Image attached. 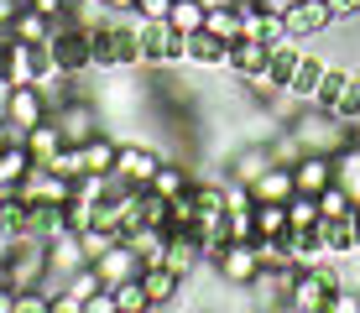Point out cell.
Listing matches in <instances>:
<instances>
[{"instance_id": "cell-1", "label": "cell", "mask_w": 360, "mask_h": 313, "mask_svg": "<svg viewBox=\"0 0 360 313\" xmlns=\"http://www.w3.org/2000/svg\"><path fill=\"white\" fill-rule=\"evenodd\" d=\"M340 282H345V272L329 267V256L314 261V267H297V277L288 287V308L292 313H329V293Z\"/></svg>"}, {"instance_id": "cell-22", "label": "cell", "mask_w": 360, "mask_h": 313, "mask_svg": "<svg viewBox=\"0 0 360 313\" xmlns=\"http://www.w3.org/2000/svg\"><path fill=\"white\" fill-rule=\"evenodd\" d=\"M319 79H324V63L303 53V63H297V73H292V84H288L297 105H314V89H319Z\"/></svg>"}, {"instance_id": "cell-9", "label": "cell", "mask_w": 360, "mask_h": 313, "mask_svg": "<svg viewBox=\"0 0 360 313\" xmlns=\"http://www.w3.org/2000/svg\"><path fill=\"white\" fill-rule=\"evenodd\" d=\"M329 183H334V157L329 152H303L292 162V188H297V193H314L319 198Z\"/></svg>"}, {"instance_id": "cell-24", "label": "cell", "mask_w": 360, "mask_h": 313, "mask_svg": "<svg viewBox=\"0 0 360 313\" xmlns=\"http://www.w3.org/2000/svg\"><path fill=\"white\" fill-rule=\"evenodd\" d=\"M115 308L120 313H152V298H146V287H141V272L126 282H115Z\"/></svg>"}, {"instance_id": "cell-16", "label": "cell", "mask_w": 360, "mask_h": 313, "mask_svg": "<svg viewBox=\"0 0 360 313\" xmlns=\"http://www.w3.org/2000/svg\"><path fill=\"white\" fill-rule=\"evenodd\" d=\"M266 167H271V146H266V141H251V146H240V152L230 157V178H235V183H245V188L262 178Z\"/></svg>"}, {"instance_id": "cell-15", "label": "cell", "mask_w": 360, "mask_h": 313, "mask_svg": "<svg viewBox=\"0 0 360 313\" xmlns=\"http://www.w3.org/2000/svg\"><path fill=\"white\" fill-rule=\"evenodd\" d=\"M251 193H256V204H288V198L297 193V188H292V167L271 162V167L262 172V178L251 183Z\"/></svg>"}, {"instance_id": "cell-18", "label": "cell", "mask_w": 360, "mask_h": 313, "mask_svg": "<svg viewBox=\"0 0 360 313\" xmlns=\"http://www.w3.org/2000/svg\"><path fill=\"white\" fill-rule=\"evenodd\" d=\"M79 157H84V172H115L120 141H115V136H105V131H94L89 141L79 146Z\"/></svg>"}, {"instance_id": "cell-6", "label": "cell", "mask_w": 360, "mask_h": 313, "mask_svg": "<svg viewBox=\"0 0 360 313\" xmlns=\"http://www.w3.org/2000/svg\"><path fill=\"white\" fill-rule=\"evenodd\" d=\"M53 125L63 131L68 146H84L99 131V105H94V99H84V94H73V99H63V105L53 110Z\"/></svg>"}, {"instance_id": "cell-12", "label": "cell", "mask_w": 360, "mask_h": 313, "mask_svg": "<svg viewBox=\"0 0 360 313\" xmlns=\"http://www.w3.org/2000/svg\"><path fill=\"white\" fill-rule=\"evenodd\" d=\"M225 53H230V42L214 37L209 27H198V32L183 37V63H193V68H225Z\"/></svg>"}, {"instance_id": "cell-20", "label": "cell", "mask_w": 360, "mask_h": 313, "mask_svg": "<svg viewBox=\"0 0 360 313\" xmlns=\"http://www.w3.org/2000/svg\"><path fill=\"white\" fill-rule=\"evenodd\" d=\"M53 27H58V21H47V16H42V11H37V6H21V16L11 21L6 32L16 37V42H37V47H42L47 37H53Z\"/></svg>"}, {"instance_id": "cell-19", "label": "cell", "mask_w": 360, "mask_h": 313, "mask_svg": "<svg viewBox=\"0 0 360 313\" xmlns=\"http://www.w3.org/2000/svg\"><path fill=\"white\" fill-rule=\"evenodd\" d=\"M32 167H37V162H32V152H27V141H21V136L0 146V188H16Z\"/></svg>"}, {"instance_id": "cell-33", "label": "cell", "mask_w": 360, "mask_h": 313, "mask_svg": "<svg viewBox=\"0 0 360 313\" xmlns=\"http://www.w3.org/2000/svg\"><path fill=\"white\" fill-rule=\"evenodd\" d=\"M329 11H334V21H355L360 16V0H329Z\"/></svg>"}, {"instance_id": "cell-7", "label": "cell", "mask_w": 360, "mask_h": 313, "mask_svg": "<svg viewBox=\"0 0 360 313\" xmlns=\"http://www.w3.org/2000/svg\"><path fill=\"white\" fill-rule=\"evenodd\" d=\"M157 167H162V157L152 152V146H141V141H120V157H115V178L120 188H146L157 178Z\"/></svg>"}, {"instance_id": "cell-29", "label": "cell", "mask_w": 360, "mask_h": 313, "mask_svg": "<svg viewBox=\"0 0 360 313\" xmlns=\"http://www.w3.org/2000/svg\"><path fill=\"white\" fill-rule=\"evenodd\" d=\"M63 230H94V198H84V193H73L68 204H63Z\"/></svg>"}, {"instance_id": "cell-21", "label": "cell", "mask_w": 360, "mask_h": 313, "mask_svg": "<svg viewBox=\"0 0 360 313\" xmlns=\"http://www.w3.org/2000/svg\"><path fill=\"white\" fill-rule=\"evenodd\" d=\"M204 27L214 37H225V42H235V37H240V6H230V0H209Z\"/></svg>"}, {"instance_id": "cell-27", "label": "cell", "mask_w": 360, "mask_h": 313, "mask_svg": "<svg viewBox=\"0 0 360 313\" xmlns=\"http://www.w3.org/2000/svg\"><path fill=\"white\" fill-rule=\"evenodd\" d=\"M319 215H324V219H345V215H355V198L345 193V183H329L324 193H319Z\"/></svg>"}, {"instance_id": "cell-2", "label": "cell", "mask_w": 360, "mask_h": 313, "mask_svg": "<svg viewBox=\"0 0 360 313\" xmlns=\"http://www.w3.org/2000/svg\"><path fill=\"white\" fill-rule=\"evenodd\" d=\"M47 63H53V73H73L79 79L84 68H94V42H89V27H79V21H58L53 37H47Z\"/></svg>"}, {"instance_id": "cell-32", "label": "cell", "mask_w": 360, "mask_h": 313, "mask_svg": "<svg viewBox=\"0 0 360 313\" xmlns=\"http://www.w3.org/2000/svg\"><path fill=\"white\" fill-rule=\"evenodd\" d=\"M27 6H37L47 21H63V16H68V0H27Z\"/></svg>"}, {"instance_id": "cell-10", "label": "cell", "mask_w": 360, "mask_h": 313, "mask_svg": "<svg viewBox=\"0 0 360 313\" xmlns=\"http://www.w3.org/2000/svg\"><path fill=\"white\" fill-rule=\"evenodd\" d=\"M266 58H271V42H262V37H235L230 53H225V68L235 79H256L266 68Z\"/></svg>"}, {"instance_id": "cell-30", "label": "cell", "mask_w": 360, "mask_h": 313, "mask_svg": "<svg viewBox=\"0 0 360 313\" xmlns=\"http://www.w3.org/2000/svg\"><path fill=\"white\" fill-rule=\"evenodd\" d=\"M11 313H53V293H47V287H21Z\"/></svg>"}, {"instance_id": "cell-23", "label": "cell", "mask_w": 360, "mask_h": 313, "mask_svg": "<svg viewBox=\"0 0 360 313\" xmlns=\"http://www.w3.org/2000/svg\"><path fill=\"white\" fill-rule=\"evenodd\" d=\"M146 188H152L157 198H178V193H188V188H193V178L178 167V162H162V167H157V178L146 183Z\"/></svg>"}, {"instance_id": "cell-11", "label": "cell", "mask_w": 360, "mask_h": 313, "mask_svg": "<svg viewBox=\"0 0 360 313\" xmlns=\"http://www.w3.org/2000/svg\"><path fill=\"white\" fill-rule=\"evenodd\" d=\"M183 282H188V277H178V272H172L167 261H152V267H141V287H146V298H152V313L178 303Z\"/></svg>"}, {"instance_id": "cell-26", "label": "cell", "mask_w": 360, "mask_h": 313, "mask_svg": "<svg viewBox=\"0 0 360 313\" xmlns=\"http://www.w3.org/2000/svg\"><path fill=\"white\" fill-rule=\"evenodd\" d=\"M319 224V198L314 193H292L288 198V230H314Z\"/></svg>"}, {"instance_id": "cell-13", "label": "cell", "mask_w": 360, "mask_h": 313, "mask_svg": "<svg viewBox=\"0 0 360 313\" xmlns=\"http://www.w3.org/2000/svg\"><path fill=\"white\" fill-rule=\"evenodd\" d=\"M94 267H99V277H105V287H115V282H126V277H136L141 272V256L126 245V235H120L110 250H99L94 256Z\"/></svg>"}, {"instance_id": "cell-25", "label": "cell", "mask_w": 360, "mask_h": 313, "mask_svg": "<svg viewBox=\"0 0 360 313\" xmlns=\"http://www.w3.org/2000/svg\"><path fill=\"white\" fill-rule=\"evenodd\" d=\"M204 16H209V0H172V16H167V21L188 37V32L204 27Z\"/></svg>"}, {"instance_id": "cell-3", "label": "cell", "mask_w": 360, "mask_h": 313, "mask_svg": "<svg viewBox=\"0 0 360 313\" xmlns=\"http://www.w3.org/2000/svg\"><path fill=\"white\" fill-rule=\"evenodd\" d=\"M136 42H141V68L183 63V32L172 21H136Z\"/></svg>"}, {"instance_id": "cell-34", "label": "cell", "mask_w": 360, "mask_h": 313, "mask_svg": "<svg viewBox=\"0 0 360 313\" xmlns=\"http://www.w3.org/2000/svg\"><path fill=\"white\" fill-rule=\"evenodd\" d=\"M230 6H240V11H245V6H266V0H230Z\"/></svg>"}, {"instance_id": "cell-28", "label": "cell", "mask_w": 360, "mask_h": 313, "mask_svg": "<svg viewBox=\"0 0 360 313\" xmlns=\"http://www.w3.org/2000/svg\"><path fill=\"white\" fill-rule=\"evenodd\" d=\"M251 219H256V235H288V204H256Z\"/></svg>"}, {"instance_id": "cell-14", "label": "cell", "mask_w": 360, "mask_h": 313, "mask_svg": "<svg viewBox=\"0 0 360 313\" xmlns=\"http://www.w3.org/2000/svg\"><path fill=\"white\" fill-rule=\"evenodd\" d=\"M297 63H303V47H297V37H288V42H277V47H271L266 68L256 73V79H266V84H277V89H288V84H292V73H297ZM288 94H292V89H288Z\"/></svg>"}, {"instance_id": "cell-8", "label": "cell", "mask_w": 360, "mask_h": 313, "mask_svg": "<svg viewBox=\"0 0 360 313\" xmlns=\"http://www.w3.org/2000/svg\"><path fill=\"white\" fill-rule=\"evenodd\" d=\"M282 21H288V37L308 42V37L334 27V11H329V0H288V6H282Z\"/></svg>"}, {"instance_id": "cell-4", "label": "cell", "mask_w": 360, "mask_h": 313, "mask_svg": "<svg viewBox=\"0 0 360 313\" xmlns=\"http://www.w3.org/2000/svg\"><path fill=\"white\" fill-rule=\"evenodd\" d=\"M214 272L225 277L230 287H256V277H262V256H256V241H225L214 250Z\"/></svg>"}, {"instance_id": "cell-17", "label": "cell", "mask_w": 360, "mask_h": 313, "mask_svg": "<svg viewBox=\"0 0 360 313\" xmlns=\"http://www.w3.org/2000/svg\"><path fill=\"white\" fill-rule=\"evenodd\" d=\"M21 141H27V152H32V162H37V167H47V162H53V157L68 146V141H63V131L53 125V115H47L42 125H32V131L21 136Z\"/></svg>"}, {"instance_id": "cell-31", "label": "cell", "mask_w": 360, "mask_h": 313, "mask_svg": "<svg viewBox=\"0 0 360 313\" xmlns=\"http://www.w3.org/2000/svg\"><path fill=\"white\" fill-rule=\"evenodd\" d=\"M172 0H136V21H167Z\"/></svg>"}, {"instance_id": "cell-5", "label": "cell", "mask_w": 360, "mask_h": 313, "mask_svg": "<svg viewBox=\"0 0 360 313\" xmlns=\"http://www.w3.org/2000/svg\"><path fill=\"white\" fill-rule=\"evenodd\" d=\"M0 115L11 120V131H16V136H27L32 125H42L47 115H53V99L37 89V84H11V99H6Z\"/></svg>"}]
</instances>
